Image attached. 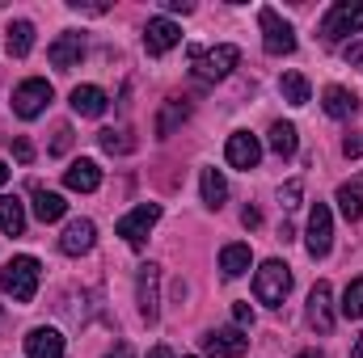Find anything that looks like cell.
<instances>
[{
  "label": "cell",
  "mask_w": 363,
  "mask_h": 358,
  "mask_svg": "<svg viewBox=\"0 0 363 358\" xmlns=\"http://www.w3.org/2000/svg\"><path fill=\"white\" fill-rule=\"evenodd\" d=\"M359 30H363V4H355V0H338L325 13V21H321V38L325 42H338V38L359 34Z\"/></svg>",
  "instance_id": "4"
},
{
  "label": "cell",
  "mask_w": 363,
  "mask_h": 358,
  "mask_svg": "<svg viewBox=\"0 0 363 358\" xmlns=\"http://www.w3.org/2000/svg\"><path fill=\"white\" fill-rule=\"evenodd\" d=\"M157 219H161V202H140L131 215H123V219H118V228H114V232H118L127 245H144V241H148V232L157 228Z\"/></svg>",
  "instance_id": "8"
},
{
  "label": "cell",
  "mask_w": 363,
  "mask_h": 358,
  "mask_svg": "<svg viewBox=\"0 0 363 358\" xmlns=\"http://www.w3.org/2000/svg\"><path fill=\"white\" fill-rule=\"evenodd\" d=\"M190 59H194V76H199V81H224V76L237 68L241 51H237L233 42H220V47H211V51L190 47Z\"/></svg>",
  "instance_id": "3"
},
{
  "label": "cell",
  "mask_w": 363,
  "mask_h": 358,
  "mask_svg": "<svg viewBox=\"0 0 363 358\" xmlns=\"http://www.w3.org/2000/svg\"><path fill=\"white\" fill-rule=\"evenodd\" d=\"M233 316H237V329H250V325H254V308H250V304H237Z\"/></svg>",
  "instance_id": "35"
},
{
  "label": "cell",
  "mask_w": 363,
  "mask_h": 358,
  "mask_svg": "<svg viewBox=\"0 0 363 358\" xmlns=\"http://www.w3.org/2000/svg\"><path fill=\"white\" fill-rule=\"evenodd\" d=\"M106 358H135V350H131V346L123 342V346H114V354H106Z\"/></svg>",
  "instance_id": "39"
},
{
  "label": "cell",
  "mask_w": 363,
  "mask_h": 358,
  "mask_svg": "<svg viewBox=\"0 0 363 358\" xmlns=\"http://www.w3.org/2000/svg\"><path fill=\"white\" fill-rule=\"evenodd\" d=\"M64 211H68V202H64V194H55V190H34V215L43 219V224H55V219H64Z\"/></svg>",
  "instance_id": "22"
},
{
  "label": "cell",
  "mask_w": 363,
  "mask_h": 358,
  "mask_svg": "<svg viewBox=\"0 0 363 358\" xmlns=\"http://www.w3.org/2000/svg\"><path fill=\"white\" fill-rule=\"evenodd\" d=\"M26 358H64V333L60 329H30L26 333Z\"/></svg>",
  "instance_id": "15"
},
{
  "label": "cell",
  "mask_w": 363,
  "mask_h": 358,
  "mask_svg": "<svg viewBox=\"0 0 363 358\" xmlns=\"http://www.w3.org/2000/svg\"><path fill=\"white\" fill-rule=\"evenodd\" d=\"M330 245H334V215H330V207H325V202H317V207L308 211L304 249H308V258H325V253H330Z\"/></svg>",
  "instance_id": "9"
},
{
  "label": "cell",
  "mask_w": 363,
  "mask_h": 358,
  "mask_svg": "<svg viewBox=\"0 0 363 358\" xmlns=\"http://www.w3.org/2000/svg\"><path fill=\"white\" fill-rule=\"evenodd\" d=\"M182 42V25L178 21H169V17H152L148 25H144V51L148 55H165V51H174Z\"/></svg>",
  "instance_id": "12"
},
{
  "label": "cell",
  "mask_w": 363,
  "mask_h": 358,
  "mask_svg": "<svg viewBox=\"0 0 363 358\" xmlns=\"http://www.w3.org/2000/svg\"><path fill=\"white\" fill-rule=\"evenodd\" d=\"M93 241H97V228H93V219H72L68 228H64V236H60V249L68 253V258H81V253H89Z\"/></svg>",
  "instance_id": "16"
},
{
  "label": "cell",
  "mask_w": 363,
  "mask_h": 358,
  "mask_svg": "<svg viewBox=\"0 0 363 358\" xmlns=\"http://www.w3.org/2000/svg\"><path fill=\"white\" fill-rule=\"evenodd\" d=\"M224 161L233 165V169H258V161H262V144H258V135H250V131H233L228 135V144H224Z\"/></svg>",
  "instance_id": "10"
},
{
  "label": "cell",
  "mask_w": 363,
  "mask_h": 358,
  "mask_svg": "<svg viewBox=\"0 0 363 358\" xmlns=\"http://www.w3.org/2000/svg\"><path fill=\"white\" fill-rule=\"evenodd\" d=\"M271 152L274 156H296V127L291 122H274L271 127Z\"/></svg>",
  "instance_id": "27"
},
{
  "label": "cell",
  "mask_w": 363,
  "mask_h": 358,
  "mask_svg": "<svg viewBox=\"0 0 363 358\" xmlns=\"http://www.w3.org/2000/svg\"><path fill=\"white\" fill-rule=\"evenodd\" d=\"M321 105H325L330 118H351V114L359 110V97L351 89H342V85H330V89L321 93Z\"/></svg>",
  "instance_id": "19"
},
{
  "label": "cell",
  "mask_w": 363,
  "mask_h": 358,
  "mask_svg": "<svg viewBox=\"0 0 363 358\" xmlns=\"http://www.w3.org/2000/svg\"><path fill=\"white\" fill-rule=\"evenodd\" d=\"M38 274H43V266H38L30 253H21V258H13L9 266L0 270V287H4L17 304H30V299L38 295Z\"/></svg>",
  "instance_id": "1"
},
{
  "label": "cell",
  "mask_w": 363,
  "mask_h": 358,
  "mask_svg": "<svg viewBox=\"0 0 363 358\" xmlns=\"http://www.w3.org/2000/svg\"><path fill=\"white\" fill-rule=\"evenodd\" d=\"M258 25H262V47H267V55H291V51H296V30H291V21H283L274 8H258Z\"/></svg>",
  "instance_id": "5"
},
{
  "label": "cell",
  "mask_w": 363,
  "mask_h": 358,
  "mask_svg": "<svg viewBox=\"0 0 363 358\" xmlns=\"http://www.w3.org/2000/svg\"><path fill=\"white\" fill-rule=\"evenodd\" d=\"M342 156H347V161L363 156V135H347V139H342Z\"/></svg>",
  "instance_id": "34"
},
{
  "label": "cell",
  "mask_w": 363,
  "mask_h": 358,
  "mask_svg": "<svg viewBox=\"0 0 363 358\" xmlns=\"http://www.w3.org/2000/svg\"><path fill=\"white\" fill-rule=\"evenodd\" d=\"M342 316H351V321L363 316V278L347 282V291H342Z\"/></svg>",
  "instance_id": "29"
},
{
  "label": "cell",
  "mask_w": 363,
  "mask_h": 358,
  "mask_svg": "<svg viewBox=\"0 0 363 358\" xmlns=\"http://www.w3.org/2000/svg\"><path fill=\"white\" fill-rule=\"evenodd\" d=\"M279 89H283V97H287L291 105H308V81H304L300 72H283Z\"/></svg>",
  "instance_id": "28"
},
{
  "label": "cell",
  "mask_w": 363,
  "mask_h": 358,
  "mask_svg": "<svg viewBox=\"0 0 363 358\" xmlns=\"http://www.w3.org/2000/svg\"><path fill=\"white\" fill-rule=\"evenodd\" d=\"M241 224H245V228H258V224H262V211H258V207H245V211H241Z\"/></svg>",
  "instance_id": "37"
},
{
  "label": "cell",
  "mask_w": 363,
  "mask_h": 358,
  "mask_svg": "<svg viewBox=\"0 0 363 358\" xmlns=\"http://www.w3.org/2000/svg\"><path fill=\"white\" fill-rule=\"evenodd\" d=\"M68 148H72V127L64 122V127H55V144H51V152H55V156H64Z\"/></svg>",
  "instance_id": "32"
},
{
  "label": "cell",
  "mask_w": 363,
  "mask_h": 358,
  "mask_svg": "<svg viewBox=\"0 0 363 358\" xmlns=\"http://www.w3.org/2000/svg\"><path fill=\"white\" fill-rule=\"evenodd\" d=\"M148 358H174V354H169L165 346H157V350H152V354H148Z\"/></svg>",
  "instance_id": "40"
},
{
  "label": "cell",
  "mask_w": 363,
  "mask_h": 358,
  "mask_svg": "<svg viewBox=\"0 0 363 358\" xmlns=\"http://www.w3.org/2000/svg\"><path fill=\"white\" fill-rule=\"evenodd\" d=\"M4 181H9V165H4V161H0V185H4Z\"/></svg>",
  "instance_id": "43"
},
{
  "label": "cell",
  "mask_w": 363,
  "mask_h": 358,
  "mask_svg": "<svg viewBox=\"0 0 363 358\" xmlns=\"http://www.w3.org/2000/svg\"><path fill=\"white\" fill-rule=\"evenodd\" d=\"M4 42H9V55H13V59H26L30 47H34V25H30V21H13Z\"/></svg>",
  "instance_id": "26"
},
{
  "label": "cell",
  "mask_w": 363,
  "mask_h": 358,
  "mask_svg": "<svg viewBox=\"0 0 363 358\" xmlns=\"http://www.w3.org/2000/svg\"><path fill=\"white\" fill-rule=\"evenodd\" d=\"M186 118H190V105H186V101H178V97H174V101H165V105H161V114H157V135H161V139H169Z\"/></svg>",
  "instance_id": "23"
},
{
  "label": "cell",
  "mask_w": 363,
  "mask_h": 358,
  "mask_svg": "<svg viewBox=\"0 0 363 358\" xmlns=\"http://www.w3.org/2000/svg\"><path fill=\"white\" fill-rule=\"evenodd\" d=\"M106 105H110V101H106V93L97 89V85H77V89H72V110H77L81 118H101Z\"/></svg>",
  "instance_id": "18"
},
{
  "label": "cell",
  "mask_w": 363,
  "mask_h": 358,
  "mask_svg": "<svg viewBox=\"0 0 363 358\" xmlns=\"http://www.w3.org/2000/svg\"><path fill=\"white\" fill-rule=\"evenodd\" d=\"M97 139H101V148H106L110 156H114V152H131V148H135V139H127V131H110V127H106Z\"/></svg>",
  "instance_id": "30"
},
{
  "label": "cell",
  "mask_w": 363,
  "mask_h": 358,
  "mask_svg": "<svg viewBox=\"0 0 363 358\" xmlns=\"http://www.w3.org/2000/svg\"><path fill=\"white\" fill-rule=\"evenodd\" d=\"M0 232L4 236H21L26 232V207L13 194H0Z\"/></svg>",
  "instance_id": "20"
},
{
  "label": "cell",
  "mask_w": 363,
  "mask_h": 358,
  "mask_svg": "<svg viewBox=\"0 0 363 358\" xmlns=\"http://www.w3.org/2000/svg\"><path fill=\"white\" fill-rule=\"evenodd\" d=\"M51 85L43 81V76H30V81H21L17 89H13V114L17 118H38L47 105H51Z\"/></svg>",
  "instance_id": "6"
},
{
  "label": "cell",
  "mask_w": 363,
  "mask_h": 358,
  "mask_svg": "<svg viewBox=\"0 0 363 358\" xmlns=\"http://www.w3.org/2000/svg\"><path fill=\"white\" fill-rule=\"evenodd\" d=\"M13 156H17V165H34V144L30 139H13Z\"/></svg>",
  "instance_id": "33"
},
{
  "label": "cell",
  "mask_w": 363,
  "mask_h": 358,
  "mask_svg": "<svg viewBox=\"0 0 363 358\" xmlns=\"http://www.w3.org/2000/svg\"><path fill=\"white\" fill-rule=\"evenodd\" d=\"M296 358H325V354H317V350H300Z\"/></svg>",
  "instance_id": "42"
},
{
  "label": "cell",
  "mask_w": 363,
  "mask_h": 358,
  "mask_svg": "<svg viewBox=\"0 0 363 358\" xmlns=\"http://www.w3.org/2000/svg\"><path fill=\"white\" fill-rule=\"evenodd\" d=\"M308 325L325 337V333H334V291H330V282H317L313 291H308Z\"/></svg>",
  "instance_id": "13"
},
{
  "label": "cell",
  "mask_w": 363,
  "mask_h": 358,
  "mask_svg": "<svg viewBox=\"0 0 363 358\" xmlns=\"http://www.w3.org/2000/svg\"><path fill=\"white\" fill-rule=\"evenodd\" d=\"M203 350L211 358H241L250 350V337H245V329H237V325H228V329H211L207 337H203Z\"/></svg>",
  "instance_id": "11"
},
{
  "label": "cell",
  "mask_w": 363,
  "mask_h": 358,
  "mask_svg": "<svg viewBox=\"0 0 363 358\" xmlns=\"http://www.w3.org/2000/svg\"><path fill=\"white\" fill-rule=\"evenodd\" d=\"M135 304H140V316L152 325L161 316V266L144 262L140 274H135Z\"/></svg>",
  "instance_id": "7"
},
{
  "label": "cell",
  "mask_w": 363,
  "mask_h": 358,
  "mask_svg": "<svg viewBox=\"0 0 363 358\" xmlns=\"http://www.w3.org/2000/svg\"><path fill=\"white\" fill-rule=\"evenodd\" d=\"M342 55H347V64H363V34L347 47V51H342Z\"/></svg>",
  "instance_id": "36"
},
{
  "label": "cell",
  "mask_w": 363,
  "mask_h": 358,
  "mask_svg": "<svg viewBox=\"0 0 363 358\" xmlns=\"http://www.w3.org/2000/svg\"><path fill=\"white\" fill-rule=\"evenodd\" d=\"M300 194H304V185H300V181H287V185L279 190V202L291 211V207H300Z\"/></svg>",
  "instance_id": "31"
},
{
  "label": "cell",
  "mask_w": 363,
  "mask_h": 358,
  "mask_svg": "<svg viewBox=\"0 0 363 358\" xmlns=\"http://www.w3.org/2000/svg\"><path fill=\"white\" fill-rule=\"evenodd\" d=\"M64 185L68 190H81V194H93L97 185H101V169H97V161H72L68 165V173H64Z\"/></svg>",
  "instance_id": "17"
},
{
  "label": "cell",
  "mask_w": 363,
  "mask_h": 358,
  "mask_svg": "<svg viewBox=\"0 0 363 358\" xmlns=\"http://www.w3.org/2000/svg\"><path fill=\"white\" fill-rule=\"evenodd\" d=\"M351 358H363V333H359V342H355V350H351Z\"/></svg>",
  "instance_id": "41"
},
{
  "label": "cell",
  "mask_w": 363,
  "mask_h": 358,
  "mask_svg": "<svg viewBox=\"0 0 363 358\" xmlns=\"http://www.w3.org/2000/svg\"><path fill=\"white\" fill-rule=\"evenodd\" d=\"M224 198H228V181H224V173H220V169H203V202H207L211 211H220Z\"/></svg>",
  "instance_id": "25"
},
{
  "label": "cell",
  "mask_w": 363,
  "mask_h": 358,
  "mask_svg": "<svg viewBox=\"0 0 363 358\" xmlns=\"http://www.w3.org/2000/svg\"><path fill=\"white\" fill-rule=\"evenodd\" d=\"M161 4H165V13H190L194 8L190 0H161Z\"/></svg>",
  "instance_id": "38"
},
{
  "label": "cell",
  "mask_w": 363,
  "mask_h": 358,
  "mask_svg": "<svg viewBox=\"0 0 363 358\" xmlns=\"http://www.w3.org/2000/svg\"><path fill=\"white\" fill-rule=\"evenodd\" d=\"M47 59H51L60 72L77 68V64L85 59V38H81V34H72V30H68V34H60V38L47 47Z\"/></svg>",
  "instance_id": "14"
},
{
  "label": "cell",
  "mask_w": 363,
  "mask_h": 358,
  "mask_svg": "<svg viewBox=\"0 0 363 358\" xmlns=\"http://www.w3.org/2000/svg\"><path fill=\"white\" fill-rule=\"evenodd\" d=\"M254 262V253H250V245H224L220 249V270H224V278H241L245 270Z\"/></svg>",
  "instance_id": "24"
},
{
  "label": "cell",
  "mask_w": 363,
  "mask_h": 358,
  "mask_svg": "<svg viewBox=\"0 0 363 358\" xmlns=\"http://www.w3.org/2000/svg\"><path fill=\"white\" fill-rule=\"evenodd\" d=\"M287 291H291V270L283 266L279 258L262 262V270L254 274V295H258V304H267V308H283Z\"/></svg>",
  "instance_id": "2"
},
{
  "label": "cell",
  "mask_w": 363,
  "mask_h": 358,
  "mask_svg": "<svg viewBox=\"0 0 363 358\" xmlns=\"http://www.w3.org/2000/svg\"><path fill=\"white\" fill-rule=\"evenodd\" d=\"M338 211L347 215V224H359L363 219V173L347 185H338Z\"/></svg>",
  "instance_id": "21"
}]
</instances>
